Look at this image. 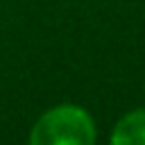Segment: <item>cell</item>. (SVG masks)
<instances>
[{"label":"cell","instance_id":"6da1fadb","mask_svg":"<svg viewBox=\"0 0 145 145\" xmlns=\"http://www.w3.org/2000/svg\"><path fill=\"white\" fill-rule=\"evenodd\" d=\"M93 140V118L75 104H59L45 111L29 136L32 145H91Z\"/></svg>","mask_w":145,"mask_h":145},{"label":"cell","instance_id":"7a4b0ae2","mask_svg":"<svg viewBox=\"0 0 145 145\" xmlns=\"http://www.w3.org/2000/svg\"><path fill=\"white\" fill-rule=\"evenodd\" d=\"M113 145H145V111L127 113L111 134Z\"/></svg>","mask_w":145,"mask_h":145}]
</instances>
